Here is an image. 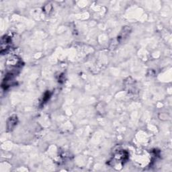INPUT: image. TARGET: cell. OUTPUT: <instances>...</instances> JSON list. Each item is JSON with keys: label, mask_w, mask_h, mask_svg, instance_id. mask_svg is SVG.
I'll return each instance as SVG.
<instances>
[{"label": "cell", "mask_w": 172, "mask_h": 172, "mask_svg": "<svg viewBox=\"0 0 172 172\" xmlns=\"http://www.w3.org/2000/svg\"><path fill=\"white\" fill-rule=\"evenodd\" d=\"M17 123V117H11L9 118L8 122H7V129H12L13 127L15 126V125Z\"/></svg>", "instance_id": "7a4b0ae2"}, {"label": "cell", "mask_w": 172, "mask_h": 172, "mask_svg": "<svg viewBox=\"0 0 172 172\" xmlns=\"http://www.w3.org/2000/svg\"><path fill=\"white\" fill-rule=\"evenodd\" d=\"M9 43H11V40L7 36L3 37L1 39V52H3V50H6L8 49L9 47Z\"/></svg>", "instance_id": "6da1fadb"}]
</instances>
